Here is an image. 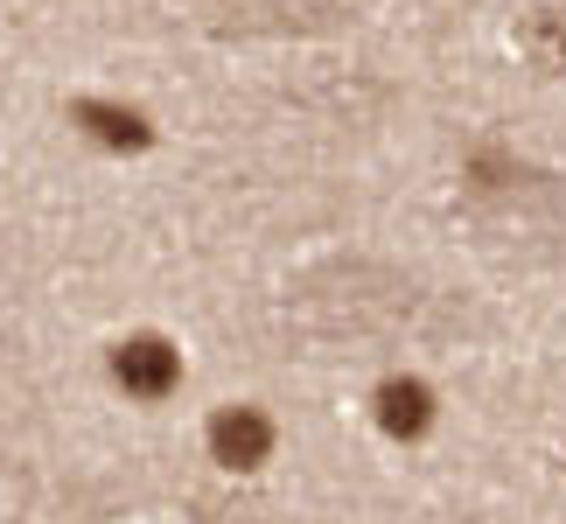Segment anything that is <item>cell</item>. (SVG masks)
Wrapping results in <instances>:
<instances>
[{"instance_id": "cell-5", "label": "cell", "mask_w": 566, "mask_h": 524, "mask_svg": "<svg viewBox=\"0 0 566 524\" xmlns=\"http://www.w3.org/2000/svg\"><path fill=\"white\" fill-rule=\"evenodd\" d=\"M525 50H532L538 63H546V71H553V63H566V21H553V14H538L532 29H525Z\"/></svg>"}, {"instance_id": "cell-4", "label": "cell", "mask_w": 566, "mask_h": 524, "mask_svg": "<svg viewBox=\"0 0 566 524\" xmlns=\"http://www.w3.org/2000/svg\"><path fill=\"white\" fill-rule=\"evenodd\" d=\"M77 126H84L92 140H105V147H140V140H147V119L126 113V105H105V98H84V105H77Z\"/></svg>"}, {"instance_id": "cell-2", "label": "cell", "mask_w": 566, "mask_h": 524, "mask_svg": "<svg viewBox=\"0 0 566 524\" xmlns=\"http://www.w3.org/2000/svg\"><path fill=\"white\" fill-rule=\"evenodd\" d=\"M113 378L134 391V399H161V391L182 378V357H176V349H168L161 336H134V343H119Z\"/></svg>"}, {"instance_id": "cell-3", "label": "cell", "mask_w": 566, "mask_h": 524, "mask_svg": "<svg viewBox=\"0 0 566 524\" xmlns=\"http://www.w3.org/2000/svg\"><path fill=\"white\" fill-rule=\"evenodd\" d=\"M378 427L391 433V441H420V433L433 427V391L420 378H385L378 385Z\"/></svg>"}, {"instance_id": "cell-1", "label": "cell", "mask_w": 566, "mask_h": 524, "mask_svg": "<svg viewBox=\"0 0 566 524\" xmlns=\"http://www.w3.org/2000/svg\"><path fill=\"white\" fill-rule=\"evenodd\" d=\"M210 454H217L224 469H259V462L273 454V420H266L259 406H224V412L210 420Z\"/></svg>"}]
</instances>
